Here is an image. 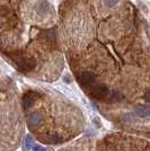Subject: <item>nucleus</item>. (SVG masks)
Returning <instances> with one entry per match:
<instances>
[{"instance_id": "nucleus-4", "label": "nucleus", "mask_w": 150, "mask_h": 151, "mask_svg": "<svg viewBox=\"0 0 150 151\" xmlns=\"http://www.w3.org/2000/svg\"><path fill=\"white\" fill-rule=\"evenodd\" d=\"M42 122V115L40 113H32L28 116V120H27V125L31 130L36 129Z\"/></svg>"}, {"instance_id": "nucleus-10", "label": "nucleus", "mask_w": 150, "mask_h": 151, "mask_svg": "<svg viewBox=\"0 0 150 151\" xmlns=\"http://www.w3.org/2000/svg\"><path fill=\"white\" fill-rule=\"evenodd\" d=\"M104 1H105V4H106L108 7H114L119 0H104Z\"/></svg>"}, {"instance_id": "nucleus-6", "label": "nucleus", "mask_w": 150, "mask_h": 151, "mask_svg": "<svg viewBox=\"0 0 150 151\" xmlns=\"http://www.w3.org/2000/svg\"><path fill=\"white\" fill-rule=\"evenodd\" d=\"M136 114L139 117H147L150 115V107L144 106V105L136 107Z\"/></svg>"}, {"instance_id": "nucleus-1", "label": "nucleus", "mask_w": 150, "mask_h": 151, "mask_svg": "<svg viewBox=\"0 0 150 151\" xmlns=\"http://www.w3.org/2000/svg\"><path fill=\"white\" fill-rule=\"evenodd\" d=\"M96 81V76L93 72L89 71H84L79 76V82L82 86H92Z\"/></svg>"}, {"instance_id": "nucleus-12", "label": "nucleus", "mask_w": 150, "mask_h": 151, "mask_svg": "<svg viewBox=\"0 0 150 151\" xmlns=\"http://www.w3.org/2000/svg\"><path fill=\"white\" fill-rule=\"evenodd\" d=\"M144 99H146V101L150 103V90H148V91L144 94Z\"/></svg>"}, {"instance_id": "nucleus-8", "label": "nucleus", "mask_w": 150, "mask_h": 151, "mask_svg": "<svg viewBox=\"0 0 150 151\" xmlns=\"http://www.w3.org/2000/svg\"><path fill=\"white\" fill-rule=\"evenodd\" d=\"M124 99V95L122 94V93H120V91H113L111 96H110V99L108 101L110 103H120V101H122Z\"/></svg>"}, {"instance_id": "nucleus-3", "label": "nucleus", "mask_w": 150, "mask_h": 151, "mask_svg": "<svg viewBox=\"0 0 150 151\" xmlns=\"http://www.w3.org/2000/svg\"><path fill=\"white\" fill-rule=\"evenodd\" d=\"M108 93L110 90L106 85H97L92 91V94L96 99H104L106 96H108Z\"/></svg>"}, {"instance_id": "nucleus-2", "label": "nucleus", "mask_w": 150, "mask_h": 151, "mask_svg": "<svg viewBox=\"0 0 150 151\" xmlns=\"http://www.w3.org/2000/svg\"><path fill=\"white\" fill-rule=\"evenodd\" d=\"M16 61H17V64L19 65V68L23 69L24 71H30V70L34 69V67H35V64H36L33 59L25 58V57L18 58Z\"/></svg>"}, {"instance_id": "nucleus-9", "label": "nucleus", "mask_w": 150, "mask_h": 151, "mask_svg": "<svg viewBox=\"0 0 150 151\" xmlns=\"http://www.w3.org/2000/svg\"><path fill=\"white\" fill-rule=\"evenodd\" d=\"M32 147H33V138H32L30 134H27L25 138V148L26 150H30Z\"/></svg>"}, {"instance_id": "nucleus-11", "label": "nucleus", "mask_w": 150, "mask_h": 151, "mask_svg": "<svg viewBox=\"0 0 150 151\" xmlns=\"http://www.w3.org/2000/svg\"><path fill=\"white\" fill-rule=\"evenodd\" d=\"M33 151H45V149H44L43 147H41V145H33Z\"/></svg>"}, {"instance_id": "nucleus-14", "label": "nucleus", "mask_w": 150, "mask_h": 151, "mask_svg": "<svg viewBox=\"0 0 150 151\" xmlns=\"http://www.w3.org/2000/svg\"><path fill=\"white\" fill-rule=\"evenodd\" d=\"M0 27H1V23H0Z\"/></svg>"}, {"instance_id": "nucleus-5", "label": "nucleus", "mask_w": 150, "mask_h": 151, "mask_svg": "<svg viewBox=\"0 0 150 151\" xmlns=\"http://www.w3.org/2000/svg\"><path fill=\"white\" fill-rule=\"evenodd\" d=\"M38 140L43 143H46V145H56V143H60L62 141V139L56 137V135H53V134H45V135H41Z\"/></svg>"}, {"instance_id": "nucleus-13", "label": "nucleus", "mask_w": 150, "mask_h": 151, "mask_svg": "<svg viewBox=\"0 0 150 151\" xmlns=\"http://www.w3.org/2000/svg\"><path fill=\"white\" fill-rule=\"evenodd\" d=\"M61 151H70V150H61Z\"/></svg>"}, {"instance_id": "nucleus-7", "label": "nucleus", "mask_w": 150, "mask_h": 151, "mask_svg": "<svg viewBox=\"0 0 150 151\" xmlns=\"http://www.w3.org/2000/svg\"><path fill=\"white\" fill-rule=\"evenodd\" d=\"M34 103H35V98H34V96L31 94V93H28V94H26L24 96V98H23V104H24V107H25L26 109L27 108H31L33 105H34Z\"/></svg>"}]
</instances>
